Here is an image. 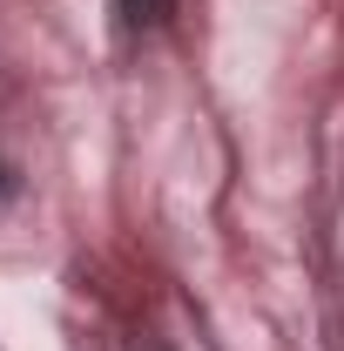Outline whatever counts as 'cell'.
Returning a JSON list of instances; mask_svg holds the SVG:
<instances>
[{
	"instance_id": "1",
	"label": "cell",
	"mask_w": 344,
	"mask_h": 351,
	"mask_svg": "<svg viewBox=\"0 0 344 351\" xmlns=\"http://www.w3.org/2000/svg\"><path fill=\"white\" fill-rule=\"evenodd\" d=\"M122 14H129V27H156L169 14V0H122Z\"/></svg>"
}]
</instances>
